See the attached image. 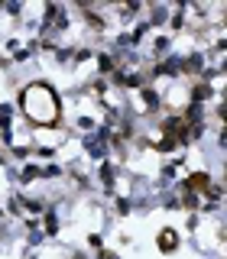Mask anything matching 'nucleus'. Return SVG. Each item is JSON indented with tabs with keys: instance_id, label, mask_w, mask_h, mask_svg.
<instances>
[{
	"instance_id": "4",
	"label": "nucleus",
	"mask_w": 227,
	"mask_h": 259,
	"mask_svg": "<svg viewBox=\"0 0 227 259\" xmlns=\"http://www.w3.org/2000/svg\"><path fill=\"white\" fill-rule=\"evenodd\" d=\"M7 207H10V214H13V217H20V214H23V198H20V194H13Z\"/></svg>"
},
{
	"instance_id": "2",
	"label": "nucleus",
	"mask_w": 227,
	"mask_h": 259,
	"mask_svg": "<svg viewBox=\"0 0 227 259\" xmlns=\"http://www.w3.org/2000/svg\"><path fill=\"white\" fill-rule=\"evenodd\" d=\"M175 246H178V233L172 230V227H166V230L159 233V249H162V253H172Z\"/></svg>"
},
{
	"instance_id": "6",
	"label": "nucleus",
	"mask_w": 227,
	"mask_h": 259,
	"mask_svg": "<svg viewBox=\"0 0 227 259\" xmlns=\"http://www.w3.org/2000/svg\"><path fill=\"white\" fill-rule=\"evenodd\" d=\"M88 243H91V246H97V249H101V246H104V237H101V233H91V237H88Z\"/></svg>"
},
{
	"instance_id": "7",
	"label": "nucleus",
	"mask_w": 227,
	"mask_h": 259,
	"mask_svg": "<svg viewBox=\"0 0 227 259\" xmlns=\"http://www.w3.org/2000/svg\"><path fill=\"white\" fill-rule=\"evenodd\" d=\"M97 259H120L117 253H107V249H101V253H97Z\"/></svg>"
},
{
	"instance_id": "5",
	"label": "nucleus",
	"mask_w": 227,
	"mask_h": 259,
	"mask_svg": "<svg viewBox=\"0 0 227 259\" xmlns=\"http://www.w3.org/2000/svg\"><path fill=\"white\" fill-rule=\"evenodd\" d=\"M133 210V201L130 198H117V214H130Z\"/></svg>"
},
{
	"instance_id": "3",
	"label": "nucleus",
	"mask_w": 227,
	"mask_h": 259,
	"mask_svg": "<svg viewBox=\"0 0 227 259\" xmlns=\"http://www.w3.org/2000/svg\"><path fill=\"white\" fill-rule=\"evenodd\" d=\"M169 20V7H153V10H149V26H162V23H166Z\"/></svg>"
},
{
	"instance_id": "1",
	"label": "nucleus",
	"mask_w": 227,
	"mask_h": 259,
	"mask_svg": "<svg viewBox=\"0 0 227 259\" xmlns=\"http://www.w3.org/2000/svg\"><path fill=\"white\" fill-rule=\"evenodd\" d=\"M20 107L36 126H52V123H59V117H62V104H59V97H55V91L46 81H29V84L23 88Z\"/></svg>"
}]
</instances>
